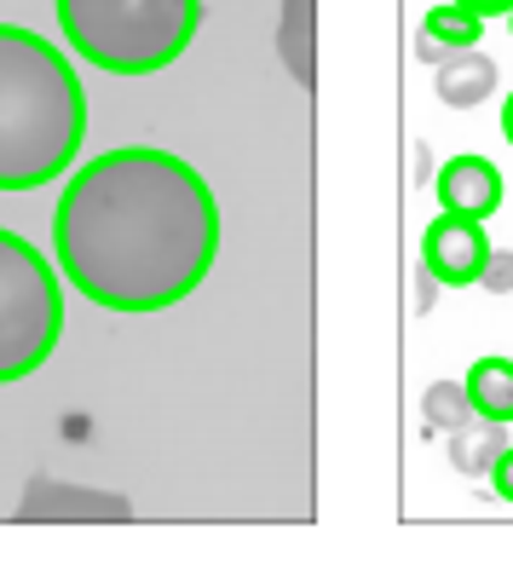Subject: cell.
Wrapping results in <instances>:
<instances>
[{
	"instance_id": "cell-1",
	"label": "cell",
	"mask_w": 513,
	"mask_h": 565,
	"mask_svg": "<svg viewBox=\"0 0 513 565\" xmlns=\"http://www.w3.org/2000/svg\"><path fill=\"white\" fill-rule=\"evenodd\" d=\"M220 254V202L185 157L150 145L105 150L70 173L53 214V260L105 312H168Z\"/></svg>"
},
{
	"instance_id": "cell-2",
	"label": "cell",
	"mask_w": 513,
	"mask_h": 565,
	"mask_svg": "<svg viewBox=\"0 0 513 565\" xmlns=\"http://www.w3.org/2000/svg\"><path fill=\"white\" fill-rule=\"evenodd\" d=\"M87 87L46 35L0 23V191H41L82 157Z\"/></svg>"
},
{
	"instance_id": "cell-3",
	"label": "cell",
	"mask_w": 513,
	"mask_h": 565,
	"mask_svg": "<svg viewBox=\"0 0 513 565\" xmlns=\"http://www.w3.org/2000/svg\"><path fill=\"white\" fill-rule=\"evenodd\" d=\"M58 30L110 75H157L202 30V0H58Z\"/></svg>"
},
{
	"instance_id": "cell-4",
	"label": "cell",
	"mask_w": 513,
	"mask_h": 565,
	"mask_svg": "<svg viewBox=\"0 0 513 565\" xmlns=\"http://www.w3.org/2000/svg\"><path fill=\"white\" fill-rule=\"evenodd\" d=\"M64 335V271L0 225V387L35 375Z\"/></svg>"
},
{
	"instance_id": "cell-5",
	"label": "cell",
	"mask_w": 513,
	"mask_h": 565,
	"mask_svg": "<svg viewBox=\"0 0 513 565\" xmlns=\"http://www.w3.org/2000/svg\"><path fill=\"white\" fill-rule=\"evenodd\" d=\"M491 237H484V220H468V214H439L427 231H421V271L432 282H450V289H468V282L484 277L491 266Z\"/></svg>"
},
{
	"instance_id": "cell-6",
	"label": "cell",
	"mask_w": 513,
	"mask_h": 565,
	"mask_svg": "<svg viewBox=\"0 0 513 565\" xmlns=\"http://www.w3.org/2000/svg\"><path fill=\"white\" fill-rule=\"evenodd\" d=\"M432 191H439V209L468 214V220H491L502 209V173L484 157H450L439 179H432Z\"/></svg>"
},
{
	"instance_id": "cell-7",
	"label": "cell",
	"mask_w": 513,
	"mask_h": 565,
	"mask_svg": "<svg viewBox=\"0 0 513 565\" xmlns=\"http://www.w3.org/2000/svg\"><path fill=\"white\" fill-rule=\"evenodd\" d=\"M484 35V18L461 0H439L427 18H421V58H445L456 46H479Z\"/></svg>"
},
{
	"instance_id": "cell-8",
	"label": "cell",
	"mask_w": 513,
	"mask_h": 565,
	"mask_svg": "<svg viewBox=\"0 0 513 565\" xmlns=\"http://www.w3.org/2000/svg\"><path fill=\"white\" fill-rule=\"evenodd\" d=\"M491 87H496V64L479 46H456V53L439 58V98L445 105H479Z\"/></svg>"
},
{
	"instance_id": "cell-9",
	"label": "cell",
	"mask_w": 513,
	"mask_h": 565,
	"mask_svg": "<svg viewBox=\"0 0 513 565\" xmlns=\"http://www.w3.org/2000/svg\"><path fill=\"white\" fill-rule=\"evenodd\" d=\"M468 404L479 422H507L513 427V358H479L468 370Z\"/></svg>"
},
{
	"instance_id": "cell-10",
	"label": "cell",
	"mask_w": 513,
	"mask_h": 565,
	"mask_svg": "<svg viewBox=\"0 0 513 565\" xmlns=\"http://www.w3.org/2000/svg\"><path fill=\"white\" fill-rule=\"evenodd\" d=\"M507 450V422H484V427H450V461L461 473H491L496 456Z\"/></svg>"
},
{
	"instance_id": "cell-11",
	"label": "cell",
	"mask_w": 513,
	"mask_h": 565,
	"mask_svg": "<svg viewBox=\"0 0 513 565\" xmlns=\"http://www.w3.org/2000/svg\"><path fill=\"white\" fill-rule=\"evenodd\" d=\"M427 416L439 422V427H461V422L473 416L468 387H432V398H427Z\"/></svg>"
},
{
	"instance_id": "cell-12",
	"label": "cell",
	"mask_w": 513,
	"mask_h": 565,
	"mask_svg": "<svg viewBox=\"0 0 513 565\" xmlns=\"http://www.w3.org/2000/svg\"><path fill=\"white\" fill-rule=\"evenodd\" d=\"M289 30L300 35V75H295V82H312V46H306V41H312V23H306V18H312V0H289Z\"/></svg>"
},
{
	"instance_id": "cell-13",
	"label": "cell",
	"mask_w": 513,
	"mask_h": 565,
	"mask_svg": "<svg viewBox=\"0 0 513 565\" xmlns=\"http://www.w3.org/2000/svg\"><path fill=\"white\" fill-rule=\"evenodd\" d=\"M491 484H496V497L502 502H513V445L496 456V468H491Z\"/></svg>"
},
{
	"instance_id": "cell-14",
	"label": "cell",
	"mask_w": 513,
	"mask_h": 565,
	"mask_svg": "<svg viewBox=\"0 0 513 565\" xmlns=\"http://www.w3.org/2000/svg\"><path fill=\"white\" fill-rule=\"evenodd\" d=\"M461 7H473L479 18H507V7H513V0H461Z\"/></svg>"
},
{
	"instance_id": "cell-15",
	"label": "cell",
	"mask_w": 513,
	"mask_h": 565,
	"mask_svg": "<svg viewBox=\"0 0 513 565\" xmlns=\"http://www.w3.org/2000/svg\"><path fill=\"white\" fill-rule=\"evenodd\" d=\"M502 139H507V145H513V93H507V98H502Z\"/></svg>"
},
{
	"instance_id": "cell-16",
	"label": "cell",
	"mask_w": 513,
	"mask_h": 565,
	"mask_svg": "<svg viewBox=\"0 0 513 565\" xmlns=\"http://www.w3.org/2000/svg\"><path fill=\"white\" fill-rule=\"evenodd\" d=\"M507 30H513V7H507Z\"/></svg>"
}]
</instances>
